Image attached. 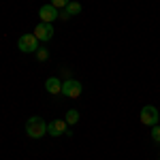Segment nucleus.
Instances as JSON below:
<instances>
[{
	"mask_svg": "<svg viewBox=\"0 0 160 160\" xmlns=\"http://www.w3.org/2000/svg\"><path fill=\"white\" fill-rule=\"evenodd\" d=\"M45 90H47L49 94H53V96H58V94H62V81L58 77H49V79L45 81Z\"/></svg>",
	"mask_w": 160,
	"mask_h": 160,
	"instance_id": "8",
	"label": "nucleus"
},
{
	"mask_svg": "<svg viewBox=\"0 0 160 160\" xmlns=\"http://www.w3.org/2000/svg\"><path fill=\"white\" fill-rule=\"evenodd\" d=\"M26 132L30 139H41V137L47 135V122L38 115H32L26 120Z\"/></svg>",
	"mask_w": 160,
	"mask_h": 160,
	"instance_id": "1",
	"label": "nucleus"
},
{
	"mask_svg": "<svg viewBox=\"0 0 160 160\" xmlns=\"http://www.w3.org/2000/svg\"><path fill=\"white\" fill-rule=\"evenodd\" d=\"M38 43H41V41H38L34 34H22L19 41H17V47H19V51H24V53H37Z\"/></svg>",
	"mask_w": 160,
	"mask_h": 160,
	"instance_id": "2",
	"label": "nucleus"
},
{
	"mask_svg": "<svg viewBox=\"0 0 160 160\" xmlns=\"http://www.w3.org/2000/svg\"><path fill=\"white\" fill-rule=\"evenodd\" d=\"M37 58H38V62H45L47 58H49V51L45 49V47H38V51H37Z\"/></svg>",
	"mask_w": 160,
	"mask_h": 160,
	"instance_id": "11",
	"label": "nucleus"
},
{
	"mask_svg": "<svg viewBox=\"0 0 160 160\" xmlns=\"http://www.w3.org/2000/svg\"><path fill=\"white\" fill-rule=\"evenodd\" d=\"M38 17H41V22L51 24V22H56V19L60 17V11H58L53 4H43V7L38 9Z\"/></svg>",
	"mask_w": 160,
	"mask_h": 160,
	"instance_id": "6",
	"label": "nucleus"
},
{
	"mask_svg": "<svg viewBox=\"0 0 160 160\" xmlns=\"http://www.w3.org/2000/svg\"><path fill=\"white\" fill-rule=\"evenodd\" d=\"M68 2H71V0H51L49 4H53V7L60 11V9H66V4H68Z\"/></svg>",
	"mask_w": 160,
	"mask_h": 160,
	"instance_id": "13",
	"label": "nucleus"
},
{
	"mask_svg": "<svg viewBox=\"0 0 160 160\" xmlns=\"http://www.w3.org/2000/svg\"><path fill=\"white\" fill-rule=\"evenodd\" d=\"M79 13H81V4L71 0V2L66 4V9L60 13V17H62V19H68V17H73V15H79Z\"/></svg>",
	"mask_w": 160,
	"mask_h": 160,
	"instance_id": "9",
	"label": "nucleus"
},
{
	"mask_svg": "<svg viewBox=\"0 0 160 160\" xmlns=\"http://www.w3.org/2000/svg\"><path fill=\"white\" fill-rule=\"evenodd\" d=\"M152 141H154V143H160V126L158 124L152 126Z\"/></svg>",
	"mask_w": 160,
	"mask_h": 160,
	"instance_id": "12",
	"label": "nucleus"
},
{
	"mask_svg": "<svg viewBox=\"0 0 160 160\" xmlns=\"http://www.w3.org/2000/svg\"><path fill=\"white\" fill-rule=\"evenodd\" d=\"M158 160H160V158H158Z\"/></svg>",
	"mask_w": 160,
	"mask_h": 160,
	"instance_id": "14",
	"label": "nucleus"
},
{
	"mask_svg": "<svg viewBox=\"0 0 160 160\" xmlns=\"http://www.w3.org/2000/svg\"><path fill=\"white\" fill-rule=\"evenodd\" d=\"M141 124L143 126H156V124L160 122V113H158V109L154 107V105H145L143 109H141Z\"/></svg>",
	"mask_w": 160,
	"mask_h": 160,
	"instance_id": "4",
	"label": "nucleus"
},
{
	"mask_svg": "<svg viewBox=\"0 0 160 160\" xmlns=\"http://www.w3.org/2000/svg\"><path fill=\"white\" fill-rule=\"evenodd\" d=\"M81 92H83L81 81H77V79H66V81H62V94H64L66 98H79Z\"/></svg>",
	"mask_w": 160,
	"mask_h": 160,
	"instance_id": "3",
	"label": "nucleus"
},
{
	"mask_svg": "<svg viewBox=\"0 0 160 160\" xmlns=\"http://www.w3.org/2000/svg\"><path fill=\"white\" fill-rule=\"evenodd\" d=\"M32 34H34L41 43H47V41L53 38V26L45 24V22H38V26L34 28V32H32Z\"/></svg>",
	"mask_w": 160,
	"mask_h": 160,
	"instance_id": "5",
	"label": "nucleus"
},
{
	"mask_svg": "<svg viewBox=\"0 0 160 160\" xmlns=\"http://www.w3.org/2000/svg\"><path fill=\"white\" fill-rule=\"evenodd\" d=\"M64 122L68 124V126H73V124H77V122H79V111H77V109L66 111V118H64Z\"/></svg>",
	"mask_w": 160,
	"mask_h": 160,
	"instance_id": "10",
	"label": "nucleus"
},
{
	"mask_svg": "<svg viewBox=\"0 0 160 160\" xmlns=\"http://www.w3.org/2000/svg\"><path fill=\"white\" fill-rule=\"evenodd\" d=\"M66 126H68V124L64 122V120H53V122L47 124V135H51V137L66 135Z\"/></svg>",
	"mask_w": 160,
	"mask_h": 160,
	"instance_id": "7",
	"label": "nucleus"
}]
</instances>
